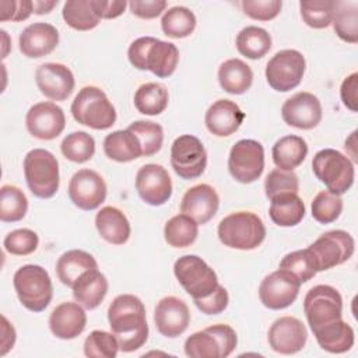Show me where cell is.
Masks as SVG:
<instances>
[{
	"label": "cell",
	"instance_id": "7a4b0ae2",
	"mask_svg": "<svg viewBox=\"0 0 358 358\" xmlns=\"http://www.w3.org/2000/svg\"><path fill=\"white\" fill-rule=\"evenodd\" d=\"M127 57L137 70H148L159 78H166L176 70L179 50L172 42L141 36L130 43Z\"/></svg>",
	"mask_w": 358,
	"mask_h": 358
},
{
	"label": "cell",
	"instance_id": "8fae6325",
	"mask_svg": "<svg viewBox=\"0 0 358 358\" xmlns=\"http://www.w3.org/2000/svg\"><path fill=\"white\" fill-rule=\"evenodd\" d=\"M264 169V148L252 138L236 141L228 157V171L239 183H252L259 179Z\"/></svg>",
	"mask_w": 358,
	"mask_h": 358
},
{
	"label": "cell",
	"instance_id": "7402d4cb",
	"mask_svg": "<svg viewBox=\"0 0 358 358\" xmlns=\"http://www.w3.org/2000/svg\"><path fill=\"white\" fill-rule=\"evenodd\" d=\"M218 206L220 197L215 189L207 183H200L186 190L180 201V211L203 225L217 214Z\"/></svg>",
	"mask_w": 358,
	"mask_h": 358
},
{
	"label": "cell",
	"instance_id": "f6af8a7d",
	"mask_svg": "<svg viewBox=\"0 0 358 358\" xmlns=\"http://www.w3.org/2000/svg\"><path fill=\"white\" fill-rule=\"evenodd\" d=\"M119 351L116 336L105 330H92L84 341V354L90 358H115Z\"/></svg>",
	"mask_w": 358,
	"mask_h": 358
},
{
	"label": "cell",
	"instance_id": "f1b7e54d",
	"mask_svg": "<svg viewBox=\"0 0 358 358\" xmlns=\"http://www.w3.org/2000/svg\"><path fill=\"white\" fill-rule=\"evenodd\" d=\"M92 268H98V263L92 255L81 249L64 252L56 263L57 278L67 287H73L78 277Z\"/></svg>",
	"mask_w": 358,
	"mask_h": 358
},
{
	"label": "cell",
	"instance_id": "8d00e7d4",
	"mask_svg": "<svg viewBox=\"0 0 358 358\" xmlns=\"http://www.w3.org/2000/svg\"><path fill=\"white\" fill-rule=\"evenodd\" d=\"M199 235V224L186 214H178L169 218L164 227V238L169 246L187 248Z\"/></svg>",
	"mask_w": 358,
	"mask_h": 358
},
{
	"label": "cell",
	"instance_id": "1f68e13d",
	"mask_svg": "<svg viewBox=\"0 0 358 358\" xmlns=\"http://www.w3.org/2000/svg\"><path fill=\"white\" fill-rule=\"evenodd\" d=\"M268 214L278 227H295L305 217V203L298 193H282L270 199Z\"/></svg>",
	"mask_w": 358,
	"mask_h": 358
},
{
	"label": "cell",
	"instance_id": "d590c367",
	"mask_svg": "<svg viewBox=\"0 0 358 358\" xmlns=\"http://www.w3.org/2000/svg\"><path fill=\"white\" fill-rule=\"evenodd\" d=\"M168 90L159 83H145L134 92V106L143 115L155 116L162 113L168 106Z\"/></svg>",
	"mask_w": 358,
	"mask_h": 358
},
{
	"label": "cell",
	"instance_id": "30bf717a",
	"mask_svg": "<svg viewBox=\"0 0 358 358\" xmlns=\"http://www.w3.org/2000/svg\"><path fill=\"white\" fill-rule=\"evenodd\" d=\"M306 69L305 57L295 49L277 52L266 66V80L268 85L278 92H288L298 87Z\"/></svg>",
	"mask_w": 358,
	"mask_h": 358
},
{
	"label": "cell",
	"instance_id": "ab89813d",
	"mask_svg": "<svg viewBox=\"0 0 358 358\" xmlns=\"http://www.w3.org/2000/svg\"><path fill=\"white\" fill-rule=\"evenodd\" d=\"M62 15L64 22L77 31H90L99 24V18L91 7V0H69L64 3Z\"/></svg>",
	"mask_w": 358,
	"mask_h": 358
},
{
	"label": "cell",
	"instance_id": "7bdbcfd3",
	"mask_svg": "<svg viewBox=\"0 0 358 358\" xmlns=\"http://www.w3.org/2000/svg\"><path fill=\"white\" fill-rule=\"evenodd\" d=\"M127 129L138 138L143 157H151L161 150L164 143V129L161 124L151 120H136Z\"/></svg>",
	"mask_w": 358,
	"mask_h": 358
},
{
	"label": "cell",
	"instance_id": "5bb4252c",
	"mask_svg": "<svg viewBox=\"0 0 358 358\" xmlns=\"http://www.w3.org/2000/svg\"><path fill=\"white\" fill-rule=\"evenodd\" d=\"M301 281L292 273L278 268L262 280L259 285V299L268 309H285L295 302Z\"/></svg>",
	"mask_w": 358,
	"mask_h": 358
},
{
	"label": "cell",
	"instance_id": "7dc6e473",
	"mask_svg": "<svg viewBox=\"0 0 358 358\" xmlns=\"http://www.w3.org/2000/svg\"><path fill=\"white\" fill-rule=\"evenodd\" d=\"M343 211V199L329 190L319 192L312 201V217L319 224L334 222Z\"/></svg>",
	"mask_w": 358,
	"mask_h": 358
},
{
	"label": "cell",
	"instance_id": "c3c4849f",
	"mask_svg": "<svg viewBox=\"0 0 358 358\" xmlns=\"http://www.w3.org/2000/svg\"><path fill=\"white\" fill-rule=\"evenodd\" d=\"M39 238L29 228H20L8 232L3 241L6 252L14 256H28L36 250Z\"/></svg>",
	"mask_w": 358,
	"mask_h": 358
},
{
	"label": "cell",
	"instance_id": "7c38bea8",
	"mask_svg": "<svg viewBox=\"0 0 358 358\" xmlns=\"http://www.w3.org/2000/svg\"><path fill=\"white\" fill-rule=\"evenodd\" d=\"M171 165L185 180L201 176L207 166V152L203 143L192 134L176 137L171 145Z\"/></svg>",
	"mask_w": 358,
	"mask_h": 358
},
{
	"label": "cell",
	"instance_id": "44dd1931",
	"mask_svg": "<svg viewBox=\"0 0 358 358\" xmlns=\"http://www.w3.org/2000/svg\"><path fill=\"white\" fill-rule=\"evenodd\" d=\"M157 330L168 338L183 334L190 323V312L185 301L178 296L162 298L154 310Z\"/></svg>",
	"mask_w": 358,
	"mask_h": 358
},
{
	"label": "cell",
	"instance_id": "f546056e",
	"mask_svg": "<svg viewBox=\"0 0 358 358\" xmlns=\"http://www.w3.org/2000/svg\"><path fill=\"white\" fill-rule=\"evenodd\" d=\"M218 83L228 94L241 95L252 87L253 71L243 60L228 59L218 69Z\"/></svg>",
	"mask_w": 358,
	"mask_h": 358
},
{
	"label": "cell",
	"instance_id": "5b68a950",
	"mask_svg": "<svg viewBox=\"0 0 358 358\" xmlns=\"http://www.w3.org/2000/svg\"><path fill=\"white\" fill-rule=\"evenodd\" d=\"M14 289L22 306L31 312L45 310L53 296V285L49 273L38 264L20 267L13 278Z\"/></svg>",
	"mask_w": 358,
	"mask_h": 358
},
{
	"label": "cell",
	"instance_id": "ffe728a7",
	"mask_svg": "<svg viewBox=\"0 0 358 358\" xmlns=\"http://www.w3.org/2000/svg\"><path fill=\"white\" fill-rule=\"evenodd\" d=\"M39 91L52 101L67 99L76 85L71 70L62 63H43L35 71Z\"/></svg>",
	"mask_w": 358,
	"mask_h": 358
},
{
	"label": "cell",
	"instance_id": "83f0119b",
	"mask_svg": "<svg viewBox=\"0 0 358 358\" xmlns=\"http://www.w3.org/2000/svg\"><path fill=\"white\" fill-rule=\"evenodd\" d=\"M313 336L319 347L330 354L347 352L352 348L355 341L354 329L343 319L319 327L313 331Z\"/></svg>",
	"mask_w": 358,
	"mask_h": 358
},
{
	"label": "cell",
	"instance_id": "6f0895ef",
	"mask_svg": "<svg viewBox=\"0 0 358 358\" xmlns=\"http://www.w3.org/2000/svg\"><path fill=\"white\" fill-rule=\"evenodd\" d=\"M1 351L0 355H6L8 350L13 348L15 343V330L13 324L8 323L6 316H1Z\"/></svg>",
	"mask_w": 358,
	"mask_h": 358
},
{
	"label": "cell",
	"instance_id": "b9f144b4",
	"mask_svg": "<svg viewBox=\"0 0 358 358\" xmlns=\"http://www.w3.org/2000/svg\"><path fill=\"white\" fill-rule=\"evenodd\" d=\"M60 150L69 161L83 164L94 157L95 140L87 131H73L63 138Z\"/></svg>",
	"mask_w": 358,
	"mask_h": 358
},
{
	"label": "cell",
	"instance_id": "91938a15",
	"mask_svg": "<svg viewBox=\"0 0 358 358\" xmlns=\"http://www.w3.org/2000/svg\"><path fill=\"white\" fill-rule=\"evenodd\" d=\"M355 145H357V131H352L350 134V137L345 140V150H350V157L352 158L351 161H357V150H355Z\"/></svg>",
	"mask_w": 358,
	"mask_h": 358
},
{
	"label": "cell",
	"instance_id": "60d3db41",
	"mask_svg": "<svg viewBox=\"0 0 358 358\" xmlns=\"http://www.w3.org/2000/svg\"><path fill=\"white\" fill-rule=\"evenodd\" d=\"M185 354L190 358H224L221 344L210 327L196 331L186 338Z\"/></svg>",
	"mask_w": 358,
	"mask_h": 358
},
{
	"label": "cell",
	"instance_id": "11a10c76",
	"mask_svg": "<svg viewBox=\"0 0 358 358\" xmlns=\"http://www.w3.org/2000/svg\"><path fill=\"white\" fill-rule=\"evenodd\" d=\"M127 4L124 0H91V7L99 20H110L122 15Z\"/></svg>",
	"mask_w": 358,
	"mask_h": 358
},
{
	"label": "cell",
	"instance_id": "4dcf8cb0",
	"mask_svg": "<svg viewBox=\"0 0 358 358\" xmlns=\"http://www.w3.org/2000/svg\"><path fill=\"white\" fill-rule=\"evenodd\" d=\"M273 162L278 169L294 171L308 155V144L299 136H284L278 138L271 150Z\"/></svg>",
	"mask_w": 358,
	"mask_h": 358
},
{
	"label": "cell",
	"instance_id": "d6986e66",
	"mask_svg": "<svg viewBox=\"0 0 358 358\" xmlns=\"http://www.w3.org/2000/svg\"><path fill=\"white\" fill-rule=\"evenodd\" d=\"M267 338L273 351L291 355L299 352L305 347L308 330L298 317L282 316L273 322Z\"/></svg>",
	"mask_w": 358,
	"mask_h": 358
},
{
	"label": "cell",
	"instance_id": "9c48e42d",
	"mask_svg": "<svg viewBox=\"0 0 358 358\" xmlns=\"http://www.w3.org/2000/svg\"><path fill=\"white\" fill-rule=\"evenodd\" d=\"M303 312L310 330L315 331L322 326L343 319V298L331 285H315L305 295Z\"/></svg>",
	"mask_w": 358,
	"mask_h": 358
},
{
	"label": "cell",
	"instance_id": "94428289",
	"mask_svg": "<svg viewBox=\"0 0 358 358\" xmlns=\"http://www.w3.org/2000/svg\"><path fill=\"white\" fill-rule=\"evenodd\" d=\"M1 36H3V43H4V50H3V59L7 56V52H8V43H7V41H8V36H7V32L4 31V29H1Z\"/></svg>",
	"mask_w": 358,
	"mask_h": 358
},
{
	"label": "cell",
	"instance_id": "6da1fadb",
	"mask_svg": "<svg viewBox=\"0 0 358 358\" xmlns=\"http://www.w3.org/2000/svg\"><path fill=\"white\" fill-rule=\"evenodd\" d=\"M108 322L119 341L120 351L133 352L148 338L145 308L141 299L131 294L117 295L108 308Z\"/></svg>",
	"mask_w": 358,
	"mask_h": 358
},
{
	"label": "cell",
	"instance_id": "f35d334b",
	"mask_svg": "<svg viewBox=\"0 0 358 358\" xmlns=\"http://www.w3.org/2000/svg\"><path fill=\"white\" fill-rule=\"evenodd\" d=\"M28 211V199L25 193L13 185H4L0 189V220L3 222L21 221Z\"/></svg>",
	"mask_w": 358,
	"mask_h": 358
},
{
	"label": "cell",
	"instance_id": "3957f363",
	"mask_svg": "<svg viewBox=\"0 0 358 358\" xmlns=\"http://www.w3.org/2000/svg\"><path fill=\"white\" fill-rule=\"evenodd\" d=\"M217 234L224 246L252 250L264 241L266 227L257 214L252 211H236L220 221Z\"/></svg>",
	"mask_w": 358,
	"mask_h": 358
},
{
	"label": "cell",
	"instance_id": "8992f818",
	"mask_svg": "<svg viewBox=\"0 0 358 358\" xmlns=\"http://www.w3.org/2000/svg\"><path fill=\"white\" fill-rule=\"evenodd\" d=\"M312 171L329 192L338 196L350 190L355 178L354 162L334 148L317 151L312 159Z\"/></svg>",
	"mask_w": 358,
	"mask_h": 358
},
{
	"label": "cell",
	"instance_id": "f907efd6",
	"mask_svg": "<svg viewBox=\"0 0 358 358\" xmlns=\"http://www.w3.org/2000/svg\"><path fill=\"white\" fill-rule=\"evenodd\" d=\"M282 7L281 0H243V13L257 21H270L275 18Z\"/></svg>",
	"mask_w": 358,
	"mask_h": 358
},
{
	"label": "cell",
	"instance_id": "9a60e30c",
	"mask_svg": "<svg viewBox=\"0 0 358 358\" xmlns=\"http://www.w3.org/2000/svg\"><path fill=\"white\" fill-rule=\"evenodd\" d=\"M67 192L70 201L76 207L84 211H91L105 201L108 187L98 172L84 168L71 176Z\"/></svg>",
	"mask_w": 358,
	"mask_h": 358
},
{
	"label": "cell",
	"instance_id": "ee69618b",
	"mask_svg": "<svg viewBox=\"0 0 358 358\" xmlns=\"http://www.w3.org/2000/svg\"><path fill=\"white\" fill-rule=\"evenodd\" d=\"M280 268H284L292 273L301 281V284L312 280L317 273L315 257L308 248L301 250H294L285 255L280 262Z\"/></svg>",
	"mask_w": 358,
	"mask_h": 358
},
{
	"label": "cell",
	"instance_id": "484cf974",
	"mask_svg": "<svg viewBox=\"0 0 358 358\" xmlns=\"http://www.w3.org/2000/svg\"><path fill=\"white\" fill-rule=\"evenodd\" d=\"M95 227L102 239L112 245H123L130 238V222L124 213L113 206L102 207L95 215Z\"/></svg>",
	"mask_w": 358,
	"mask_h": 358
},
{
	"label": "cell",
	"instance_id": "4316f807",
	"mask_svg": "<svg viewBox=\"0 0 358 358\" xmlns=\"http://www.w3.org/2000/svg\"><path fill=\"white\" fill-rule=\"evenodd\" d=\"M108 287L106 277L98 268H92L83 273L71 288L74 299L84 309L91 310L99 306V303L103 301Z\"/></svg>",
	"mask_w": 358,
	"mask_h": 358
},
{
	"label": "cell",
	"instance_id": "bcb514c9",
	"mask_svg": "<svg viewBox=\"0 0 358 358\" xmlns=\"http://www.w3.org/2000/svg\"><path fill=\"white\" fill-rule=\"evenodd\" d=\"M303 22L315 29L327 28L333 17V0H303L299 1Z\"/></svg>",
	"mask_w": 358,
	"mask_h": 358
},
{
	"label": "cell",
	"instance_id": "9f6ffc18",
	"mask_svg": "<svg viewBox=\"0 0 358 358\" xmlns=\"http://www.w3.org/2000/svg\"><path fill=\"white\" fill-rule=\"evenodd\" d=\"M357 88H358V73H351L347 76L340 87V96L347 109L357 112Z\"/></svg>",
	"mask_w": 358,
	"mask_h": 358
},
{
	"label": "cell",
	"instance_id": "cb8c5ba5",
	"mask_svg": "<svg viewBox=\"0 0 358 358\" xmlns=\"http://www.w3.org/2000/svg\"><path fill=\"white\" fill-rule=\"evenodd\" d=\"M245 113L231 99H218L206 112L204 123L207 130L217 137L234 134L243 123Z\"/></svg>",
	"mask_w": 358,
	"mask_h": 358
},
{
	"label": "cell",
	"instance_id": "836d02e7",
	"mask_svg": "<svg viewBox=\"0 0 358 358\" xmlns=\"http://www.w3.org/2000/svg\"><path fill=\"white\" fill-rule=\"evenodd\" d=\"M333 28L337 36L348 43L358 42V1L333 0Z\"/></svg>",
	"mask_w": 358,
	"mask_h": 358
},
{
	"label": "cell",
	"instance_id": "680465c9",
	"mask_svg": "<svg viewBox=\"0 0 358 358\" xmlns=\"http://www.w3.org/2000/svg\"><path fill=\"white\" fill-rule=\"evenodd\" d=\"M57 0H34V13L35 14H48L57 6Z\"/></svg>",
	"mask_w": 358,
	"mask_h": 358
},
{
	"label": "cell",
	"instance_id": "2e32d148",
	"mask_svg": "<svg viewBox=\"0 0 358 358\" xmlns=\"http://www.w3.org/2000/svg\"><path fill=\"white\" fill-rule=\"evenodd\" d=\"M136 190L144 203L162 206L172 196V180L162 165L145 164L136 173Z\"/></svg>",
	"mask_w": 358,
	"mask_h": 358
},
{
	"label": "cell",
	"instance_id": "4fadbf2b",
	"mask_svg": "<svg viewBox=\"0 0 358 358\" xmlns=\"http://www.w3.org/2000/svg\"><path fill=\"white\" fill-rule=\"evenodd\" d=\"M308 249L315 257L317 271H323L350 260L355 250V241L348 232L333 229L320 235Z\"/></svg>",
	"mask_w": 358,
	"mask_h": 358
},
{
	"label": "cell",
	"instance_id": "ac0fdd59",
	"mask_svg": "<svg viewBox=\"0 0 358 358\" xmlns=\"http://www.w3.org/2000/svg\"><path fill=\"white\" fill-rule=\"evenodd\" d=\"M25 126L31 136L39 140H53L64 130L66 116L56 103L38 102L28 109Z\"/></svg>",
	"mask_w": 358,
	"mask_h": 358
},
{
	"label": "cell",
	"instance_id": "d6a6232c",
	"mask_svg": "<svg viewBox=\"0 0 358 358\" xmlns=\"http://www.w3.org/2000/svg\"><path fill=\"white\" fill-rule=\"evenodd\" d=\"M103 151L109 159L116 162H130L143 157V150L138 138L129 129L116 130L108 134L103 140Z\"/></svg>",
	"mask_w": 358,
	"mask_h": 358
},
{
	"label": "cell",
	"instance_id": "f5cc1de1",
	"mask_svg": "<svg viewBox=\"0 0 358 358\" xmlns=\"http://www.w3.org/2000/svg\"><path fill=\"white\" fill-rule=\"evenodd\" d=\"M193 302L203 313L218 315L227 309L228 302H229V295H228V291L222 285L218 284V287L215 288V291L211 295H208L207 298H203V299H194Z\"/></svg>",
	"mask_w": 358,
	"mask_h": 358
},
{
	"label": "cell",
	"instance_id": "d4e9b609",
	"mask_svg": "<svg viewBox=\"0 0 358 358\" xmlns=\"http://www.w3.org/2000/svg\"><path fill=\"white\" fill-rule=\"evenodd\" d=\"M85 326V310L77 302H63L57 305L49 316L50 331L60 340H73L78 337Z\"/></svg>",
	"mask_w": 358,
	"mask_h": 358
},
{
	"label": "cell",
	"instance_id": "277c9868",
	"mask_svg": "<svg viewBox=\"0 0 358 358\" xmlns=\"http://www.w3.org/2000/svg\"><path fill=\"white\" fill-rule=\"evenodd\" d=\"M71 115L83 126L106 130L116 122V109L108 95L95 85H87L78 91L71 103Z\"/></svg>",
	"mask_w": 358,
	"mask_h": 358
},
{
	"label": "cell",
	"instance_id": "ba28073f",
	"mask_svg": "<svg viewBox=\"0 0 358 358\" xmlns=\"http://www.w3.org/2000/svg\"><path fill=\"white\" fill-rule=\"evenodd\" d=\"M173 274L193 301L207 298L218 287L215 271L196 255L179 257L173 264Z\"/></svg>",
	"mask_w": 358,
	"mask_h": 358
},
{
	"label": "cell",
	"instance_id": "db71d44e",
	"mask_svg": "<svg viewBox=\"0 0 358 358\" xmlns=\"http://www.w3.org/2000/svg\"><path fill=\"white\" fill-rule=\"evenodd\" d=\"M166 6L168 4L165 0H131L129 3L130 11L136 17L144 20L157 18L162 11H165Z\"/></svg>",
	"mask_w": 358,
	"mask_h": 358
},
{
	"label": "cell",
	"instance_id": "52a82bcc",
	"mask_svg": "<svg viewBox=\"0 0 358 358\" xmlns=\"http://www.w3.org/2000/svg\"><path fill=\"white\" fill-rule=\"evenodd\" d=\"M24 176L32 194L39 199H50L59 190V162L48 150L34 148L25 155Z\"/></svg>",
	"mask_w": 358,
	"mask_h": 358
},
{
	"label": "cell",
	"instance_id": "74e56055",
	"mask_svg": "<svg viewBox=\"0 0 358 358\" xmlns=\"http://www.w3.org/2000/svg\"><path fill=\"white\" fill-rule=\"evenodd\" d=\"M196 15L192 10L183 6L168 8L161 18V28L164 34L173 39L189 36L196 28Z\"/></svg>",
	"mask_w": 358,
	"mask_h": 358
},
{
	"label": "cell",
	"instance_id": "e575fe53",
	"mask_svg": "<svg viewBox=\"0 0 358 358\" xmlns=\"http://www.w3.org/2000/svg\"><path fill=\"white\" fill-rule=\"evenodd\" d=\"M235 45L242 56L256 60L266 56L271 49V36L264 28L249 25L239 31Z\"/></svg>",
	"mask_w": 358,
	"mask_h": 358
},
{
	"label": "cell",
	"instance_id": "681fc988",
	"mask_svg": "<svg viewBox=\"0 0 358 358\" xmlns=\"http://www.w3.org/2000/svg\"><path fill=\"white\" fill-rule=\"evenodd\" d=\"M299 179L292 171L273 169L264 180V192L267 199H273L282 193H298Z\"/></svg>",
	"mask_w": 358,
	"mask_h": 358
},
{
	"label": "cell",
	"instance_id": "e0dca14e",
	"mask_svg": "<svg viewBox=\"0 0 358 358\" xmlns=\"http://www.w3.org/2000/svg\"><path fill=\"white\" fill-rule=\"evenodd\" d=\"M282 120L292 127L310 130L316 127L323 116L322 103L316 95L301 91L288 98L281 106Z\"/></svg>",
	"mask_w": 358,
	"mask_h": 358
},
{
	"label": "cell",
	"instance_id": "603a6c76",
	"mask_svg": "<svg viewBox=\"0 0 358 358\" xmlns=\"http://www.w3.org/2000/svg\"><path fill=\"white\" fill-rule=\"evenodd\" d=\"M57 43L59 32L48 22H34L28 25L18 38L20 52L29 59H38L52 53Z\"/></svg>",
	"mask_w": 358,
	"mask_h": 358
},
{
	"label": "cell",
	"instance_id": "816d5d0a",
	"mask_svg": "<svg viewBox=\"0 0 358 358\" xmlns=\"http://www.w3.org/2000/svg\"><path fill=\"white\" fill-rule=\"evenodd\" d=\"M34 13L31 0H1L0 1V21H24Z\"/></svg>",
	"mask_w": 358,
	"mask_h": 358
}]
</instances>
